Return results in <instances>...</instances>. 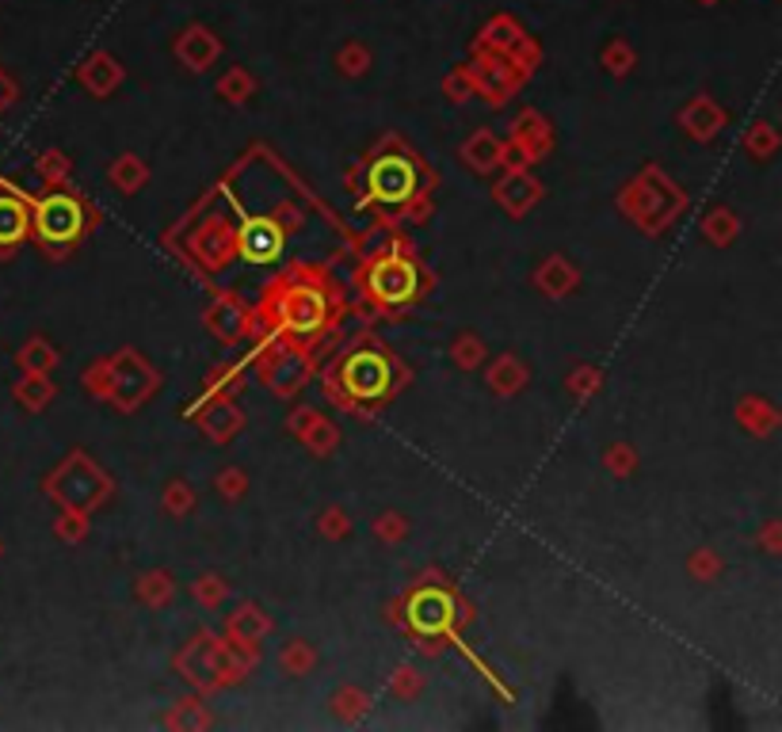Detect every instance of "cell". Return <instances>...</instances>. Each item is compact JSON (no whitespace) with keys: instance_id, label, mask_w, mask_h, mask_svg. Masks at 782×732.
<instances>
[{"instance_id":"6da1fadb","label":"cell","mask_w":782,"mask_h":732,"mask_svg":"<svg viewBox=\"0 0 782 732\" xmlns=\"http://www.w3.org/2000/svg\"><path fill=\"white\" fill-rule=\"evenodd\" d=\"M39 229L47 241H70V237L80 234V211L77 203H70L65 195H54L39 206Z\"/></svg>"},{"instance_id":"7a4b0ae2","label":"cell","mask_w":782,"mask_h":732,"mask_svg":"<svg viewBox=\"0 0 782 732\" xmlns=\"http://www.w3.org/2000/svg\"><path fill=\"white\" fill-rule=\"evenodd\" d=\"M370 188H375V195L386 199V203H401V199L413 191V164L398 161V156L378 161L375 172H370Z\"/></svg>"},{"instance_id":"3957f363","label":"cell","mask_w":782,"mask_h":732,"mask_svg":"<svg viewBox=\"0 0 782 732\" xmlns=\"http://www.w3.org/2000/svg\"><path fill=\"white\" fill-rule=\"evenodd\" d=\"M279 249H282V237L272 222H249V226H244L241 252L249 260H256V264H272V260L279 256Z\"/></svg>"},{"instance_id":"277c9868","label":"cell","mask_w":782,"mask_h":732,"mask_svg":"<svg viewBox=\"0 0 782 732\" xmlns=\"http://www.w3.org/2000/svg\"><path fill=\"white\" fill-rule=\"evenodd\" d=\"M386 378H390V370H386V363L378 355H360L348 363V382L363 397H378L386 390Z\"/></svg>"},{"instance_id":"5b68a950","label":"cell","mask_w":782,"mask_h":732,"mask_svg":"<svg viewBox=\"0 0 782 732\" xmlns=\"http://www.w3.org/2000/svg\"><path fill=\"white\" fill-rule=\"evenodd\" d=\"M27 234V211L16 199H0V244H16Z\"/></svg>"},{"instance_id":"8992f818","label":"cell","mask_w":782,"mask_h":732,"mask_svg":"<svg viewBox=\"0 0 782 732\" xmlns=\"http://www.w3.org/2000/svg\"><path fill=\"white\" fill-rule=\"evenodd\" d=\"M0 103H9V85L4 80H0Z\"/></svg>"}]
</instances>
